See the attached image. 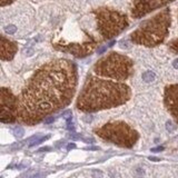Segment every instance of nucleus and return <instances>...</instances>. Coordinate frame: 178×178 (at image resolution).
Segmentation results:
<instances>
[{
	"instance_id": "obj_20",
	"label": "nucleus",
	"mask_w": 178,
	"mask_h": 178,
	"mask_svg": "<svg viewBox=\"0 0 178 178\" xmlns=\"http://www.w3.org/2000/svg\"><path fill=\"white\" fill-rule=\"evenodd\" d=\"M119 45H120L121 48H128V47H129V45L127 43V41H125V40L120 41V43H119Z\"/></svg>"
},
{
	"instance_id": "obj_19",
	"label": "nucleus",
	"mask_w": 178,
	"mask_h": 178,
	"mask_svg": "<svg viewBox=\"0 0 178 178\" xmlns=\"http://www.w3.org/2000/svg\"><path fill=\"white\" fill-rule=\"evenodd\" d=\"M63 116L66 119H69V118H71V111L70 110H67V111H65L64 114H63Z\"/></svg>"
},
{
	"instance_id": "obj_26",
	"label": "nucleus",
	"mask_w": 178,
	"mask_h": 178,
	"mask_svg": "<svg viewBox=\"0 0 178 178\" xmlns=\"http://www.w3.org/2000/svg\"><path fill=\"white\" fill-rule=\"evenodd\" d=\"M93 175H97V176H96V178H98V176H99L100 178H101V176H102V174H101V173H97V170H95L93 171Z\"/></svg>"
},
{
	"instance_id": "obj_4",
	"label": "nucleus",
	"mask_w": 178,
	"mask_h": 178,
	"mask_svg": "<svg viewBox=\"0 0 178 178\" xmlns=\"http://www.w3.org/2000/svg\"><path fill=\"white\" fill-rule=\"evenodd\" d=\"M134 63L127 56L118 52H110L100 58L93 67V71L100 77L126 80L133 75Z\"/></svg>"
},
{
	"instance_id": "obj_27",
	"label": "nucleus",
	"mask_w": 178,
	"mask_h": 178,
	"mask_svg": "<svg viewBox=\"0 0 178 178\" xmlns=\"http://www.w3.org/2000/svg\"><path fill=\"white\" fill-rule=\"evenodd\" d=\"M150 160H153V162H158V160H160L159 158H157V157H149Z\"/></svg>"
},
{
	"instance_id": "obj_18",
	"label": "nucleus",
	"mask_w": 178,
	"mask_h": 178,
	"mask_svg": "<svg viewBox=\"0 0 178 178\" xmlns=\"http://www.w3.org/2000/svg\"><path fill=\"white\" fill-rule=\"evenodd\" d=\"M14 0H1V6L2 7H5V6H7V5H10V3H12Z\"/></svg>"
},
{
	"instance_id": "obj_24",
	"label": "nucleus",
	"mask_w": 178,
	"mask_h": 178,
	"mask_svg": "<svg viewBox=\"0 0 178 178\" xmlns=\"http://www.w3.org/2000/svg\"><path fill=\"white\" fill-rule=\"evenodd\" d=\"M75 147H76V145H75V144H69V145H68V147H67V149L70 150V149H72V148H75Z\"/></svg>"
},
{
	"instance_id": "obj_15",
	"label": "nucleus",
	"mask_w": 178,
	"mask_h": 178,
	"mask_svg": "<svg viewBox=\"0 0 178 178\" xmlns=\"http://www.w3.org/2000/svg\"><path fill=\"white\" fill-rule=\"evenodd\" d=\"M5 31H6L7 34L12 35V34H14V32L17 31V28H16V26H14V25H9V26H6V27H5Z\"/></svg>"
},
{
	"instance_id": "obj_21",
	"label": "nucleus",
	"mask_w": 178,
	"mask_h": 178,
	"mask_svg": "<svg viewBox=\"0 0 178 178\" xmlns=\"http://www.w3.org/2000/svg\"><path fill=\"white\" fill-rule=\"evenodd\" d=\"M162 150H164V147H163V146H159V147H156V148H151V151H154V153L162 151Z\"/></svg>"
},
{
	"instance_id": "obj_13",
	"label": "nucleus",
	"mask_w": 178,
	"mask_h": 178,
	"mask_svg": "<svg viewBox=\"0 0 178 178\" xmlns=\"http://www.w3.org/2000/svg\"><path fill=\"white\" fill-rule=\"evenodd\" d=\"M39 136H36V138L32 140V142H30V147H32V146H35V145H38V144H40V142H45V140H47L48 138H49L50 136L48 135V136H43V137H41V138H38Z\"/></svg>"
},
{
	"instance_id": "obj_3",
	"label": "nucleus",
	"mask_w": 178,
	"mask_h": 178,
	"mask_svg": "<svg viewBox=\"0 0 178 178\" xmlns=\"http://www.w3.org/2000/svg\"><path fill=\"white\" fill-rule=\"evenodd\" d=\"M170 21V10L165 9L153 18L142 22L130 35V40L134 43L145 47H155L163 43L167 37Z\"/></svg>"
},
{
	"instance_id": "obj_9",
	"label": "nucleus",
	"mask_w": 178,
	"mask_h": 178,
	"mask_svg": "<svg viewBox=\"0 0 178 178\" xmlns=\"http://www.w3.org/2000/svg\"><path fill=\"white\" fill-rule=\"evenodd\" d=\"M97 46V41L90 40L82 43H69V45H59L56 43L55 48L64 52L71 54L76 57H86L93 52Z\"/></svg>"
},
{
	"instance_id": "obj_6",
	"label": "nucleus",
	"mask_w": 178,
	"mask_h": 178,
	"mask_svg": "<svg viewBox=\"0 0 178 178\" xmlns=\"http://www.w3.org/2000/svg\"><path fill=\"white\" fill-rule=\"evenodd\" d=\"M93 12L96 16L98 31L106 40L118 36L128 26L127 16L117 10L101 7L93 10Z\"/></svg>"
},
{
	"instance_id": "obj_23",
	"label": "nucleus",
	"mask_w": 178,
	"mask_h": 178,
	"mask_svg": "<svg viewBox=\"0 0 178 178\" xmlns=\"http://www.w3.org/2000/svg\"><path fill=\"white\" fill-rule=\"evenodd\" d=\"M173 66H174V68H175V69H178V58L177 59H175V60L173 61Z\"/></svg>"
},
{
	"instance_id": "obj_11",
	"label": "nucleus",
	"mask_w": 178,
	"mask_h": 178,
	"mask_svg": "<svg viewBox=\"0 0 178 178\" xmlns=\"http://www.w3.org/2000/svg\"><path fill=\"white\" fill-rule=\"evenodd\" d=\"M18 50V45L8 40L3 36L1 37V59L2 60H11Z\"/></svg>"
},
{
	"instance_id": "obj_22",
	"label": "nucleus",
	"mask_w": 178,
	"mask_h": 178,
	"mask_svg": "<svg viewBox=\"0 0 178 178\" xmlns=\"http://www.w3.org/2000/svg\"><path fill=\"white\" fill-rule=\"evenodd\" d=\"M54 120H55L54 117H47V118L45 119V122H46V124H50V122H52Z\"/></svg>"
},
{
	"instance_id": "obj_14",
	"label": "nucleus",
	"mask_w": 178,
	"mask_h": 178,
	"mask_svg": "<svg viewBox=\"0 0 178 178\" xmlns=\"http://www.w3.org/2000/svg\"><path fill=\"white\" fill-rule=\"evenodd\" d=\"M14 134L16 137L21 138L22 136H23V134H25V130H23L22 127H16V128L14 129Z\"/></svg>"
},
{
	"instance_id": "obj_28",
	"label": "nucleus",
	"mask_w": 178,
	"mask_h": 178,
	"mask_svg": "<svg viewBox=\"0 0 178 178\" xmlns=\"http://www.w3.org/2000/svg\"><path fill=\"white\" fill-rule=\"evenodd\" d=\"M45 150H49V148H47V147L46 148H41V149H39V151H45Z\"/></svg>"
},
{
	"instance_id": "obj_12",
	"label": "nucleus",
	"mask_w": 178,
	"mask_h": 178,
	"mask_svg": "<svg viewBox=\"0 0 178 178\" xmlns=\"http://www.w3.org/2000/svg\"><path fill=\"white\" fill-rule=\"evenodd\" d=\"M155 78H156V76L153 71H146L145 74H142V80L145 82H151L155 80Z\"/></svg>"
},
{
	"instance_id": "obj_2",
	"label": "nucleus",
	"mask_w": 178,
	"mask_h": 178,
	"mask_svg": "<svg viewBox=\"0 0 178 178\" xmlns=\"http://www.w3.org/2000/svg\"><path fill=\"white\" fill-rule=\"evenodd\" d=\"M131 97L129 86L96 76H88L77 99V109L84 113H95L124 105Z\"/></svg>"
},
{
	"instance_id": "obj_25",
	"label": "nucleus",
	"mask_w": 178,
	"mask_h": 178,
	"mask_svg": "<svg viewBox=\"0 0 178 178\" xmlns=\"http://www.w3.org/2000/svg\"><path fill=\"white\" fill-rule=\"evenodd\" d=\"M45 176H43V174H37V175H35V176H32L31 178H43Z\"/></svg>"
},
{
	"instance_id": "obj_10",
	"label": "nucleus",
	"mask_w": 178,
	"mask_h": 178,
	"mask_svg": "<svg viewBox=\"0 0 178 178\" xmlns=\"http://www.w3.org/2000/svg\"><path fill=\"white\" fill-rule=\"evenodd\" d=\"M165 106L178 124V84L165 88Z\"/></svg>"
},
{
	"instance_id": "obj_17",
	"label": "nucleus",
	"mask_w": 178,
	"mask_h": 178,
	"mask_svg": "<svg viewBox=\"0 0 178 178\" xmlns=\"http://www.w3.org/2000/svg\"><path fill=\"white\" fill-rule=\"evenodd\" d=\"M166 128H167L168 131H174L176 127H175V125H174L171 121H167V122H166Z\"/></svg>"
},
{
	"instance_id": "obj_8",
	"label": "nucleus",
	"mask_w": 178,
	"mask_h": 178,
	"mask_svg": "<svg viewBox=\"0 0 178 178\" xmlns=\"http://www.w3.org/2000/svg\"><path fill=\"white\" fill-rule=\"evenodd\" d=\"M171 1L174 0H134L131 8V16L137 19L142 18Z\"/></svg>"
},
{
	"instance_id": "obj_5",
	"label": "nucleus",
	"mask_w": 178,
	"mask_h": 178,
	"mask_svg": "<svg viewBox=\"0 0 178 178\" xmlns=\"http://www.w3.org/2000/svg\"><path fill=\"white\" fill-rule=\"evenodd\" d=\"M95 134L101 139L124 148L134 147L139 139V134L124 121L108 122L102 127L95 129Z\"/></svg>"
},
{
	"instance_id": "obj_16",
	"label": "nucleus",
	"mask_w": 178,
	"mask_h": 178,
	"mask_svg": "<svg viewBox=\"0 0 178 178\" xmlns=\"http://www.w3.org/2000/svg\"><path fill=\"white\" fill-rule=\"evenodd\" d=\"M169 48H170L174 52H177L178 54V39H176V40H173V41L169 43Z\"/></svg>"
},
{
	"instance_id": "obj_7",
	"label": "nucleus",
	"mask_w": 178,
	"mask_h": 178,
	"mask_svg": "<svg viewBox=\"0 0 178 178\" xmlns=\"http://www.w3.org/2000/svg\"><path fill=\"white\" fill-rule=\"evenodd\" d=\"M0 107H1V116H0L1 122L12 124L17 120L18 97H16L12 91L6 87H2L0 91Z\"/></svg>"
},
{
	"instance_id": "obj_1",
	"label": "nucleus",
	"mask_w": 178,
	"mask_h": 178,
	"mask_svg": "<svg viewBox=\"0 0 178 178\" xmlns=\"http://www.w3.org/2000/svg\"><path fill=\"white\" fill-rule=\"evenodd\" d=\"M77 88V68L68 59H56L31 76L18 97L17 120L32 126L70 104Z\"/></svg>"
}]
</instances>
